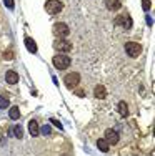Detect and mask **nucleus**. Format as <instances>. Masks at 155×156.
Segmentation results:
<instances>
[{
    "label": "nucleus",
    "instance_id": "obj_1",
    "mask_svg": "<svg viewBox=\"0 0 155 156\" xmlns=\"http://www.w3.org/2000/svg\"><path fill=\"white\" fill-rule=\"evenodd\" d=\"M45 10L50 13V15H57L64 10V3L60 0H47L45 3Z\"/></svg>",
    "mask_w": 155,
    "mask_h": 156
},
{
    "label": "nucleus",
    "instance_id": "obj_2",
    "mask_svg": "<svg viewBox=\"0 0 155 156\" xmlns=\"http://www.w3.org/2000/svg\"><path fill=\"white\" fill-rule=\"evenodd\" d=\"M54 65H55V68L57 70H65L67 68V66H70V63H72V60H70V58L67 57V55H55L54 57Z\"/></svg>",
    "mask_w": 155,
    "mask_h": 156
},
{
    "label": "nucleus",
    "instance_id": "obj_3",
    "mask_svg": "<svg viewBox=\"0 0 155 156\" xmlns=\"http://www.w3.org/2000/svg\"><path fill=\"white\" fill-rule=\"evenodd\" d=\"M125 51H127L128 57L137 58L138 55L142 53V47H140L138 43H135V42H128V43H125Z\"/></svg>",
    "mask_w": 155,
    "mask_h": 156
},
{
    "label": "nucleus",
    "instance_id": "obj_4",
    "mask_svg": "<svg viewBox=\"0 0 155 156\" xmlns=\"http://www.w3.org/2000/svg\"><path fill=\"white\" fill-rule=\"evenodd\" d=\"M64 83H65V87H67V88H75L77 85L80 83V75H79V73H75V72L68 73V75L64 76Z\"/></svg>",
    "mask_w": 155,
    "mask_h": 156
},
{
    "label": "nucleus",
    "instance_id": "obj_5",
    "mask_svg": "<svg viewBox=\"0 0 155 156\" xmlns=\"http://www.w3.org/2000/svg\"><path fill=\"white\" fill-rule=\"evenodd\" d=\"M54 47H55L57 51H70L72 50V43H70L68 40H65V38H57L54 42Z\"/></svg>",
    "mask_w": 155,
    "mask_h": 156
},
{
    "label": "nucleus",
    "instance_id": "obj_6",
    "mask_svg": "<svg viewBox=\"0 0 155 156\" xmlns=\"http://www.w3.org/2000/svg\"><path fill=\"white\" fill-rule=\"evenodd\" d=\"M68 25H65V23H62V22H58V23H55L54 25V33L58 37V38H65V37L68 35Z\"/></svg>",
    "mask_w": 155,
    "mask_h": 156
},
{
    "label": "nucleus",
    "instance_id": "obj_7",
    "mask_svg": "<svg viewBox=\"0 0 155 156\" xmlns=\"http://www.w3.org/2000/svg\"><path fill=\"white\" fill-rule=\"evenodd\" d=\"M115 25L124 27V28H127V30H128V28H130L134 23H132V18L128 17L127 13H122V15H119V17L115 18Z\"/></svg>",
    "mask_w": 155,
    "mask_h": 156
},
{
    "label": "nucleus",
    "instance_id": "obj_8",
    "mask_svg": "<svg viewBox=\"0 0 155 156\" xmlns=\"http://www.w3.org/2000/svg\"><path fill=\"white\" fill-rule=\"evenodd\" d=\"M107 141L109 144H117L119 143V140H120V136H119V133L115 131V129H107L105 131V138H103Z\"/></svg>",
    "mask_w": 155,
    "mask_h": 156
},
{
    "label": "nucleus",
    "instance_id": "obj_9",
    "mask_svg": "<svg viewBox=\"0 0 155 156\" xmlns=\"http://www.w3.org/2000/svg\"><path fill=\"white\" fill-rule=\"evenodd\" d=\"M105 7L109 10H120V7H122V2L120 0H105Z\"/></svg>",
    "mask_w": 155,
    "mask_h": 156
},
{
    "label": "nucleus",
    "instance_id": "obj_10",
    "mask_svg": "<svg viewBox=\"0 0 155 156\" xmlns=\"http://www.w3.org/2000/svg\"><path fill=\"white\" fill-rule=\"evenodd\" d=\"M28 131H30L32 136H39L40 128H39V123H37V120H30V121H28Z\"/></svg>",
    "mask_w": 155,
    "mask_h": 156
},
{
    "label": "nucleus",
    "instance_id": "obj_11",
    "mask_svg": "<svg viewBox=\"0 0 155 156\" xmlns=\"http://www.w3.org/2000/svg\"><path fill=\"white\" fill-rule=\"evenodd\" d=\"M5 80H7V83H10V85H15L17 81H18V75L13 70H9V72L5 73Z\"/></svg>",
    "mask_w": 155,
    "mask_h": 156
},
{
    "label": "nucleus",
    "instance_id": "obj_12",
    "mask_svg": "<svg viewBox=\"0 0 155 156\" xmlns=\"http://www.w3.org/2000/svg\"><path fill=\"white\" fill-rule=\"evenodd\" d=\"M94 95H95V98H98V100H103L107 96V90H105V87L103 85H97L95 87V91H94Z\"/></svg>",
    "mask_w": 155,
    "mask_h": 156
},
{
    "label": "nucleus",
    "instance_id": "obj_13",
    "mask_svg": "<svg viewBox=\"0 0 155 156\" xmlns=\"http://www.w3.org/2000/svg\"><path fill=\"white\" fill-rule=\"evenodd\" d=\"M25 47L28 48V51H30V53H37V43L34 42V38L27 37V38H25Z\"/></svg>",
    "mask_w": 155,
    "mask_h": 156
},
{
    "label": "nucleus",
    "instance_id": "obj_14",
    "mask_svg": "<svg viewBox=\"0 0 155 156\" xmlns=\"http://www.w3.org/2000/svg\"><path fill=\"white\" fill-rule=\"evenodd\" d=\"M109 146H110V144L107 143V141L103 140V138L97 140V148H98L100 151H103V153H107V151H109Z\"/></svg>",
    "mask_w": 155,
    "mask_h": 156
},
{
    "label": "nucleus",
    "instance_id": "obj_15",
    "mask_svg": "<svg viewBox=\"0 0 155 156\" xmlns=\"http://www.w3.org/2000/svg\"><path fill=\"white\" fill-rule=\"evenodd\" d=\"M117 108H119V113L122 115V116H127L128 115V108H127V103H124V101H120L119 103V106H117Z\"/></svg>",
    "mask_w": 155,
    "mask_h": 156
},
{
    "label": "nucleus",
    "instance_id": "obj_16",
    "mask_svg": "<svg viewBox=\"0 0 155 156\" xmlns=\"http://www.w3.org/2000/svg\"><path fill=\"white\" fill-rule=\"evenodd\" d=\"M9 115H10V118H12V120H17V118L20 116V111H18L17 106H12L10 111H9Z\"/></svg>",
    "mask_w": 155,
    "mask_h": 156
},
{
    "label": "nucleus",
    "instance_id": "obj_17",
    "mask_svg": "<svg viewBox=\"0 0 155 156\" xmlns=\"http://www.w3.org/2000/svg\"><path fill=\"white\" fill-rule=\"evenodd\" d=\"M9 105H10L9 98H5V96H2V95H0V110H5V108H9Z\"/></svg>",
    "mask_w": 155,
    "mask_h": 156
},
{
    "label": "nucleus",
    "instance_id": "obj_18",
    "mask_svg": "<svg viewBox=\"0 0 155 156\" xmlns=\"http://www.w3.org/2000/svg\"><path fill=\"white\" fill-rule=\"evenodd\" d=\"M13 133H15V136H17L18 140H22V138H24V129H22V126H15Z\"/></svg>",
    "mask_w": 155,
    "mask_h": 156
},
{
    "label": "nucleus",
    "instance_id": "obj_19",
    "mask_svg": "<svg viewBox=\"0 0 155 156\" xmlns=\"http://www.w3.org/2000/svg\"><path fill=\"white\" fill-rule=\"evenodd\" d=\"M142 7L145 12H149V9L152 7V3H150V0H142Z\"/></svg>",
    "mask_w": 155,
    "mask_h": 156
},
{
    "label": "nucleus",
    "instance_id": "obj_20",
    "mask_svg": "<svg viewBox=\"0 0 155 156\" xmlns=\"http://www.w3.org/2000/svg\"><path fill=\"white\" fill-rule=\"evenodd\" d=\"M3 2H5V7H7V9H10V10H12L13 7H15V3H13V0H3Z\"/></svg>",
    "mask_w": 155,
    "mask_h": 156
},
{
    "label": "nucleus",
    "instance_id": "obj_21",
    "mask_svg": "<svg viewBox=\"0 0 155 156\" xmlns=\"http://www.w3.org/2000/svg\"><path fill=\"white\" fill-rule=\"evenodd\" d=\"M3 58H5V60H10V58H13V53H12V50H9V51H7V53L3 55Z\"/></svg>",
    "mask_w": 155,
    "mask_h": 156
},
{
    "label": "nucleus",
    "instance_id": "obj_22",
    "mask_svg": "<svg viewBox=\"0 0 155 156\" xmlns=\"http://www.w3.org/2000/svg\"><path fill=\"white\" fill-rule=\"evenodd\" d=\"M52 123H54L55 126H58V128H62V125H60V123H58V121H57V120H55V118H52Z\"/></svg>",
    "mask_w": 155,
    "mask_h": 156
},
{
    "label": "nucleus",
    "instance_id": "obj_23",
    "mask_svg": "<svg viewBox=\"0 0 155 156\" xmlns=\"http://www.w3.org/2000/svg\"><path fill=\"white\" fill-rule=\"evenodd\" d=\"M75 95H77V96H85V93H83L82 90H77V91H75Z\"/></svg>",
    "mask_w": 155,
    "mask_h": 156
},
{
    "label": "nucleus",
    "instance_id": "obj_24",
    "mask_svg": "<svg viewBox=\"0 0 155 156\" xmlns=\"http://www.w3.org/2000/svg\"><path fill=\"white\" fill-rule=\"evenodd\" d=\"M43 135H50V128H49V126H45V128H43Z\"/></svg>",
    "mask_w": 155,
    "mask_h": 156
}]
</instances>
